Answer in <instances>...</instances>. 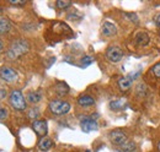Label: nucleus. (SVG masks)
I'll return each mask as SVG.
<instances>
[{"mask_svg": "<svg viewBox=\"0 0 160 152\" xmlns=\"http://www.w3.org/2000/svg\"><path fill=\"white\" fill-rule=\"evenodd\" d=\"M28 49H30V44H28L27 40H25V39H18L8 49V58L9 59H18L22 54L27 53Z\"/></svg>", "mask_w": 160, "mask_h": 152, "instance_id": "1", "label": "nucleus"}, {"mask_svg": "<svg viewBox=\"0 0 160 152\" xmlns=\"http://www.w3.org/2000/svg\"><path fill=\"white\" fill-rule=\"evenodd\" d=\"M49 111L53 114L57 115H63L67 114L70 111V104L65 101H60V99H54L49 103Z\"/></svg>", "mask_w": 160, "mask_h": 152, "instance_id": "2", "label": "nucleus"}, {"mask_svg": "<svg viewBox=\"0 0 160 152\" xmlns=\"http://www.w3.org/2000/svg\"><path fill=\"white\" fill-rule=\"evenodd\" d=\"M10 104L16 111H25L26 109V101L23 98V95L19 90H14L10 93Z\"/></svg>", "mask_w": 160, "mask_h": 152, "instance_id": "3", "label": "nucleus"}, {"mask_svg": "<svg viewBox=\"0 0 160 152\" xmlns=\"http://www.w3.org/2000/svg\"><path fill=\"white\" fill-rule=\"evenodd\" d=\"M106 58L111 63H120L123 58V52L120 47H110L106 50Z\"/></svg>", "mask_w": 160, "mask_h": 152, "instance_id": "4", "label": "nucleus"}, {"mask_svg": "<svg viewBox=\"0 0 160 152\" xmlns=\"http://www.w3.org/2000/svg\"><path fill=\"white\" fill-rule=\"evenodd\" d=\"M139 75V73H132L129 75L123 76L118 80V87L121 88V91H128L131 87H132V83H133V80Z\"/></svg>", "mask_w": 160, "mask_h": 152, "instance_id": "5", "label": "nucleus"}, {"mask_svg": "<svg viewBox=\"0 0 160 152\" xmlns=\"http://www.w3.org/2000/svg\"><path fill=\"white\" fill-rule=\"evenodd\" d=\"M80 128H81V130H82L84 133H90V131L98 130L99 124H98V121H96L95 119L86 116V118H84V119L80 121Z\"/></svg>", "mask_w": 160, "mask_h": 152, "instance_id": "6", "label": "nucleus"}, {"mask_svg": "<svg viewBox=\"0 0 160 152\" xmlns=\"http://www.w3.org/2000/svg\"><path fill=\"white\" fill-rule=\"evenodd\" d=\"M110 140H111L112 144H115L117 146H121L128 139H127V135L123 133L122 130H113V131L110 133Z\"/></svg>", "mask_w": 160, "mask_h": 152, "instance_id": "7", "label": "nucleus"}, {"mask_svg": "<svg viewBox=\"0 0 160 152\" xmlns=\"http://www.w3.org/2000/svg\"><path fill=\"white\" fill-rule=\"evenodd\" d=\"M0 77L4 80V81H6V82H14V81H16V78H18V74H16V71L14 70V69H11V68H1L0 69Z\"/></svg>", "mask_w": 160, "mask_h": 152, "instance_id": "8", "label": "nucleus"}, {"mask_svg": "<svg viewBox=\"0 0 160 152\" xmlns=\"http://www.w3.org/2000/svg\"><path fill=\"white\" fill-rule=\"evenodd\" d=\"M32 128H33L35 133L37 134L38 136H46L47 133H48V126H47V123L44 120H36V121H33Z\"/></svg>", "mask_w": 160, "mask_h": 152, "instance_id": "9", "label": "nucleus"}, {"mask_svg": "<svg viewBox=\"0 0 160 152\" xmlns=\"http://www.w3.org/2000/svg\"><path fill=\"white\" fill-rule=\"evenodd\" d=\"M101 32H102L103 36L111 37V36H115V35L117 33V28H116V26H115L113 23L106 21V22H103V25H102V27H101Z\"/></svg>", "mask_w": 160, "mask_h": 152, "instance_id": "10", "label": "nucleus"}, {"mask_svg": "<svg viewBox=\"0 0 160 152\" xmlns=\"http://www.w3.org/2000/svg\"><path fill=\"white\" fill-rule=\"evenodd\" d=\"M126 107H127V102L123 98H118V99L110 102V108L112 111H123L126 109Z\"/></svg>", "mask_w": 160, "mask_h": 152, "instance_id": "11", "label": "nucleus"}, {"mask_svg": "<svg viewBox=\"0 0 160 152\" xmlns=\"http://www.w3.org/2000/svg\"><path fill=\"white\" fill-rule=\"evenodd\" d=\"M134 42H136V44H138L140 47H144L149 43V36L145 32H138L134 37Z\"/></svg>", "mask_w": 160, "mask_h": 152, "instance_id": "12", "label": "nucleus"}, {"mask_svg": "<svg viewBox=\"0 0 160 152\" xmlns=\"http://www.w3.org/2000/svg\"><path fill=\"white\" fill-rule=\"evenodd\" d=\"M78 103L81 107H89V106H94L95 104V99L91 96L82 95L78 98Z\"/></svg>", "mask_w": 160, "mask_h": 152, "instance_id": "13", "label": "nucleus"}, {"mask_svg": "<svg viewBox=\"0 0 160 152\" xmlns=\"http://www.w3.org/2000/svg\"><path fill=\"white\" fill-rule=\"evenodd\" d=\"M52 146H53V141L51 139H48V137H43L40 141V144H38V150L42 152H46L48 151Z\"/></svg>", "mask_w": 160, "mask_h": 152, "instance_id": "14", "label": "nucleus"}, {"mask_svg": "<svg viewBox=\"0 0 160 152\" xmlns=\"http://www.w3.org/2000/svg\"><path fill=\"white\" fill-rule=\"evenodd\" d=\"M54 91H56L57 95L65 96L69 92V86H68L67 83H64V82H58V83L56 85V87H54Z\"/></svg>", "mask_w": 160, "mask_h": 152, "instance_id": "15", "label": "nucleus"}, {"mask_svg": "<svg viewBox=\"0 0 160 152\" xmlns=\"http://www.w3.org/2000/svg\"><path fill=\"white\" fill-rule=\"evenodd\" d=\"M10 27H11L10 21L4 16H0V35H4L6 32H9Z\"/></svg>", "mask_w": 160, "mask_h": 152, "instance_id": "16", "label": "nucleus"}, {"mask_svg": "<svg viewBox=\"0 0 160 152\" xmlns=\"http://www.w3.org/2000/svg\"><path fill=\"white\" fill-rule=\"evenodd\" d=\"M41 98H42V93H41L40 91H33V92H30L28 95H27V101L30 102V103H38L41 101Z\"/></svg>", "mask_w": 160, "mask_h": 152, "instance_id": "17", "label": "nucleus"}, {"mask_svg": "<svg viewBox=\"0 0 160 152\" xmlns=\"http://www.w3.org/2000/svg\"><path fill=\"white\" fill-rule=\"evenodd\" d=\"M120 149L123 152H133L136 150V144L131 140H127L124 144H122L120 146Z\"/></svg>", "mask_w": 160, "mask_h": 152, "instance_id": "18", "label": "nucleus"}, {"mask_svg": "<svg viewBox=\"0 0 160 152\" xmlns=\"http://www.w3.org/2000/svg\"><path fill=\"white\" fill-rule=\"evenodd\" d=\"M56 5H57V7H58V9L64 10V9L69 7V6L72 5V2H70V1H65V0H58V1L56 2Z\"/></svg>", "mask_w": 160, "mask_h": 152, "instance_id": "19", "label": "nucleus"}, {"mask_svg": "<svg viewBox=\"0 0 160 152\" xmlns=\"http://www.w3.org/2000/svg\"><path fill=\"white\" fill-rule=\"evenodd\" d=\"M92 61H94V59L91 57H85L81 59V65H82V66H88V65H90Z\"/></svg>", "mask_w": 160, "mask_h": 152, "instance_id": "20", "label": "nucleus"}, {"mask_svg": "<svg viewBox=\"0 0 160 152\" xmlns=\"http://www.w3.org/2000/svg\"><path fill=\"white\" fill-rule=\"evenodd\" d=\"M152 71H153V74H154L155 77L160 78V63H158V64L154 65V68L152 69Z\"/></svg>", "mask_w": 160, "mask_h": 152, "instance_id": "21", "label": "nucleus"}, {"mask_svg": "<svg viewBox=\"0 0 160 152\" xmlns=\"http://www.w3.org/2000/svg\"><path fill=\"white\" fill-rule=\"evenodd\" d=\"M8 118V111L4 107H0V120H5Z\"/></svg>", "mask_w": 160, "mask_h": 152, "instance_id": "22", "label": "nucleus"}, {"mask_svg": "<svg viewBox=\"0 0 160 152\" xmlns=\"http://www.w3.org/2000/svg\"><path fill=\"white\" fill-rule=\"evenodd\" d=\"M9 2L12 4V5H25V4H26L25 0H10Z\"/></svg>", "mask_w": 160, "mask_h": 152, "instance_id": "23", "label": "nucleus"}, {"mask_svg": "<svg viewBox=\"0 0 160 152\" xmlns=\"http://www.w3.org/2000/svg\"><path fill=\"white\" fill-rule=\"evenodd\" d=\"M154 22H155V25L160 28V12L155 15V17H154Z\"/></svg>", "mask_w": 160, "mask_h": 152, "instance_id": "24", "label": "nucleus"}, {"mask_svg": "<svg viewBox=\"0 0 160 152\" xmlns=\"http://www.w3.org/2000/svg\"><path fill=\"white\" fill-rule=\"evenodd\" d=\"M5 96H6V91H5L4 88H0V101H1V99H4V98H5Z\"/></svg>", "mask_w": 160, "mask_h": 152, "instance_id": "25", "label": "nucleus"}, {"mask_svg": "<svg viewBox=\"0 0 160 152\" xmlns=\"http://www.w3.org/2000/svg\"><path fill=\"white\" fill-rule=\"evenodd\" d=\"M2 49H4V44H2V42L0 40V52H1Z\"/></svg>", "mask_w": 160, "mask_h": 152, "instance_id": "26", "label": "nucleus"}, {"mask_svg": "<svg viewBox=\"0 0 160 152\" xmlns=\"http://www.w3.org/2000/svg\"><path fill=\"white\" fill-rule=\"evenodd\" d=\"M158 150L160 151V141H159V144H158Z\"/></svg>", "mask_w": 160, "mask_h": 152, "instance_id": "27", "label": "nucleus"}, {"mask_svg": "<svg viewBox=\"0 0 160 152\" xmlns=\"http://www.w3.org/2000/svg\"><path fill=\"white\" fill-rule=\"evenodd\" d=\"M86 152H90V151H86Z\"/></svg>", "mask_w": 160, "mask_h": 152, "instance_id": "28", "label": "nucleus"}]
</instances>
